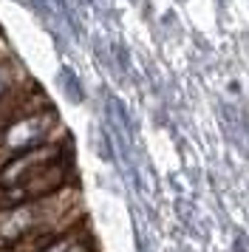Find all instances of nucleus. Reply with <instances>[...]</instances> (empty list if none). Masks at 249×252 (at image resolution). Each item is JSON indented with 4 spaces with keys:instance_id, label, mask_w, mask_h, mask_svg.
Returning a JSON list of instances; mask_svg holds the SVG:
<instances>
[{
    "instance_id": "f257e3e1",
    "label": "nucleus",
    "mask_w": 249,
    "mask_h": 252,
    "mask_svg": "<svg viewBox=\"0 0 249 252\" xmlns=\"http://www.w3.org/2000/svg\"><path fill=\"white\" fill-rule=\"evenodd\" d=\"M60 159H65L62 145H43V148L17 153V156H11L9 161L0 164V187H14V184L26 182L29 176H34L37 170H43Z\"/></svg>"
},
{
    "instance_id": "f03ea898",
    "label": "nucleus",
    "mask_w": 249,
    "mask_h": 252,
    "mask_svg": "<svg viewBox=\"0 0 249 252\" xmlns=\"http://www.w3.org/2000/svg\"><path fill=\"white\" fill-rule=\"evenodd\" d=\"M43 252H93V241H91V235L85 232V227L79 224V227L51 238L45 244Z\"/></svg>"
},
{
    "instance_id": "7ed1b4c3",
    "label": "nucleus",
    "mask_w": 249,
    "mask_h": 252,
    "mask_svg": "<svg viewBox=\"0 0 249 252\" xmlns=\"http://www.w3.org/2000/svg\"><path fill=\"white\" fill-rule=\"evenodd\" d=\"M20 63H14V60H6V63H0V102L9 96L17 85H20Z\"/></svg>"
},
{
    "instance_id": "20e7f679",
    "label": "nucleus",
    "mask_w": 249,
    "mask_h": 252,
    "mask_svg": "<svg viewBox=\"0 0 249 252\" xmlns=\"http://www.w3.org/2000/svg\"><path fill=\"white\" fill-rule=\"evenodd\" d=\"M9 57H11V54H9V46H6V40L0 37V63H6Z\"/></svg>"
}]
</instances>
